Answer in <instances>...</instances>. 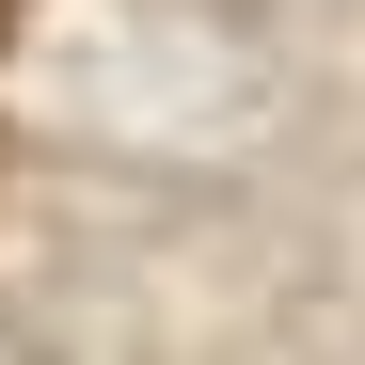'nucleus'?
<instances>
[{"label":"nucleus","mask_w":365,"mask_h":365,"mask_svg":"<svg viewBox=\"0 0 365 365\" xmlns=\"http://www.w3.org/2000/svg\"><path fill=\"white\" fill-rule=\"evenodd\" d=\"M16 16H32V0H0V32H16Z\"/></svg>","instance_id":"1"}]
</instances>
